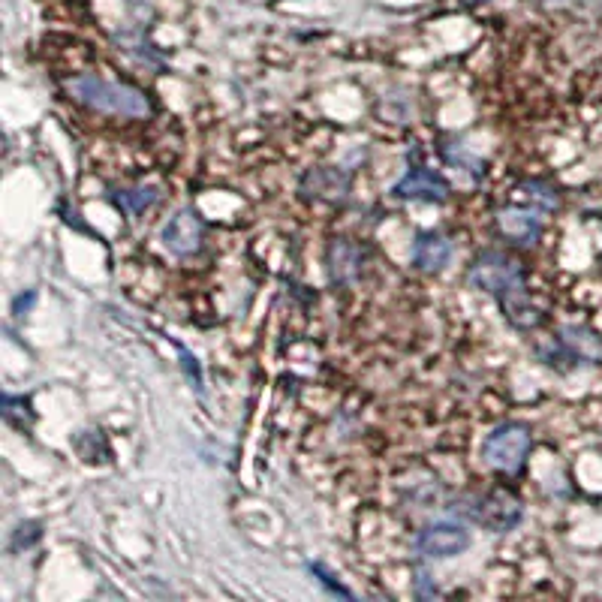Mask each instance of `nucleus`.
<instances>
[{
  "label": "nucleus",
  "mask_w": 602,
  "mask_h": 602,
  "mask_svg": "<svg viewBox=\"0 0 602 602\" xmlns=\"http://www.w3.org/2000/svg\"><path fill=\"white\" fill-rule=\"evenodd\" d=\"M470 283L500 301L503 317L515 329H533L539 323V314L530 305L527 289H524V268L518 259L500 250H485L470 265Z\"/></svg>",
  "instance_id": "1"
},
{
  "label": "nucleus",
  "mask_w": 602,
  "mask_h": 602,
  "mask_svg": "<svg viewBox=\"0 0 602 602\" xmlns=\"http://www.w3.org/2000/svg\"><path fill=\"white\" fill-rule=\"evenodd\" d=\"M70 94L97 109V112H109V115H124V118H145L151 112L148 100L142 91L130 88V85H118V82H106L100 76H79L70 82Z\"/></svg>",
  "instance_id": "2"
},
{
  "label": "nucleus",
  "mask_w": 602,
  "mask_h": 602,
  "mask_svg": "<svg viewBox=\"0 0 602 602\" xmlns=\"http://www.w3.org/2000/svg\"><path fill=\"white\" fill-rule=\"evenodd\" d=\"M533 446V434L521 422H506L494 428L482 443V458L503 473H518L527 461V452Z\"/></svg>",
  "instance_id": "3"
},
{
  "label": "nucleus",
  "mask_w": 602,
  "mask_h": 602,
  "mask_svg": "<svg viewBox=\"0 0 602 602\" xmlns=\"http://www.w3.org/2000/svg\"><path fill=\"white\" fill-rule=\"evenodd\" d=\"M470 545V530L458 521H437L428 524L419 536H416V548L422 557L428 560H449L458 557L461 551H467Z\"/></svg>",
  "instance_id": "4"
},
{
  "label": "nucleus",
  "mask_w": 602,
  "mask_h": 602,
  "mask_svg": "<svg viewBox=\"0 0 602 602\" xmlns=\"http://www.w3.org/2000/svg\"><path fill=\"white\" fill-rule=\"evenodd\" d=\"M476 524L494 530V533H506L512 530L518 521H521V506L512 494H503V491H494V494H485V497H473V506L464 509Z\"/></svg>",
  "instance_id": "5"
},
{
  "label": "nucleus",
  "mask_w": 602,
  "mask_h": 602,
  "mask_svg": "<svg viewBox=\"0 0 602 602\" xmlns=\"http://www.w3.org/2000/svg\"><path fill=\"white\" fill-rule=\"evenodd\" d=\"M163 247L175 256H193L202 250V238H205V223L193 208H181L178 214L169 217V223L160 232Z\"/></svg>",
  "instance_id": "6"
},
{
  "label": "nucleus",
  "mask_w": 602,
  "mask_h": 602,
  "mask_svg": "<svg viewBox=\"0 0 602 602\" xmlns=\"http://www.w3.org/2000/svg\"><path fill=\"white\" fill-rule=\"evenodd\" d=\"M539 353H542V359L548 365H560V359H569V362L581 365V362H596L602 356V344L590 332H584L578 326H566V329H560L557 350H551V353L539 350Z\"/></svg>",
  "instance_id": "7"
},
{
  "label": "nucleus",
  "mask_w": 602,
  "mask_h": 602,
  "mask_svg": "<svg viewBox=\"0 0 602 602\" xmlns=\"http://www.w3.org/2000/svg\"><path fill=\"white\" fill-rule=\"evenodd\" d=\"M392 193L401 196V199H413V202H446L449 184L437 172H431L425 166H416L392 187Z\"/></svg>",
  "instance_id": "8"
},
{
  "label": "nucleus",
  "mask_w": 602,
  "mask_h": 602,
  "mask_svg": "<svg viewBox=\"0 0 602 602\" xmlns=\"http://www.w3.org/2000/svg\"><path fill=\"white\" fill-rule=\"evenodd\" d=\"M497 229L509 241L530 247L539 238V232H542V217L533 208H500L497 211Z\"/></svg>",
  "instance_id": "9"
},
{
  "label": "nucleus",
  "mask_w": 602,
  "mask_h": 602,
  "mask_svg": "<svg viewBox=\"0 0 602 602\" xmlns=\"http://www.w3.org/2000/svg\"><path fill=\"white\" fill-rule=\"evenodd\" d=\"M329 274L338 286H347L362 274V250L350 238H335L329 244Z\"/></svg>",
  "instance_id": "10"
},
{
  "label": "nucleus",
  "mask_w": 602,
  "mask_h": 602,
  "mask_svg": "<svg viewBox=\"0 0 602 602\" xmlns=\"http://www.w3.org/2000/svg\"><path fill=\"white\" fill-rule=\"evenodd\" d=\"M350 190V178L338 169H314L301 181V193L308 199H326V202H341Z\"/></svg>",
  "instance_id": "11"
},
{
  "label": "nucleus",
  "mask_w": 602,
  "mask_h": 602,
  "mask_svg": "<svg viewBox=\"0 0 602 602\" xmlns=\"http://www.w3.org/2000/svg\"><path fill=\"white\" fill-rule=\"evenodd\" d=\"M452 259V244L440 232H422L413 244V262L422 271H443Z\"/></svg>",
  "instance_id": "12"
},
{
  "label": "nucleus",
  "mask_w": 602,
  "mask_h": 602,
  "mask_svg": "<svg viewBox=\"0 0 602 602\" xmlns=\"http://www.w3.org/2000/svg\"><path fill=\"white\" fill-rule=\"evenodd\" d=\"M115 205L124 211V214H130V217H136V214H142L154 199H157V190L154 187H133V190H115Z\"/></svg>",
  "instance_id": "13"
},
{
  "label": "nucleus",
  "mask_w": 602,
  "mask_h": 602,
  "mask_svg": "<svg viewBox=\"0 0 602 602\" xmlns=\"http://www.w3.org/2000/svg\"><path fill=\"white\" fill-rule=\"evenodd\" d=\"M518 196H524L527 202L539 205L542 211L557 208V196H554V190H551L548 184H542V181H524V184L518 187Z\"/></svg>",
  "instance_id": "14"
},
{
  "label": "nucleus",
  "mask_w": 602,
  "mask_h": 602,
  "mask_svg": "<svg viewBox=\"0 0 602 602\" xmlns=\"http://www.w3.org/2000/svg\"><path fill=\"white\" fill-rule=\"evenodd\" d=\"M37 539H40V524H34V527H31V521H28V524H19L16 533H13V548H16V551H19L22 545L28 548V545L37 542Z\"/></svg>",
  "instance_id": "15"
},
{
  "label": "nucleus",
  "mask_w": 602,
  "mask_h": 602,
  "mask_svg": "<svg viewBox=\"0 0 602 602\" xmlns=\"http://www.w3.org/2000/svg\"><path fill=\"white\" fill-rule=\"evenodd\" d=\"M311 572H314V575H320V581H323V584H326V587H329L332 593L350 596V590H347V587H341V584H335V581H332V575H329V572H326V569H323L320 563H317V566H311Z\"/></svg>",
  "instance_id": "16"
},
{
  "label": "nucleus",
  "mask_w": 602,
  "mask_h": 602,
  "mask_svg": "<svg viewBox=\"0 0 602 602\" xmlns=\"http://www.w3.org/2000/svg\"><path fill=\"white\" fill-rule=\"evenodd\" d=\"M181 359H184V368H187V377H190V380L196 377V380H199V386H202V374H199V365H196V359H193V356H190L187 350H181Z\"/></svg>",
  "instance_id": "17"
},
{
  "label": "nucleus",
  "mask_w": 602,
  "mask_h": 602,
  "mask_svg": "<svg viewBox=\"0 0 602 602\" xmlns=\"http://www.w3.org/2000/svg\"><path fill=\"white\" fill-rule=\"evenodd\" d=\"M551 4H584V0H551Z\"/></svg>",
  "instance_id": "18"
},
{
  "label": "nucleus",
  "mask_w": 602,
  "mask_h": 602,
  "mask_svg": "<svg viewBox=\"0 0 602 602\" xmlns=\"http://www.w3.org/2000/svg\"><path fill=\"white\" fill-rule=\"evenodd\" d=\"M464 4H482V0H464Z\"/></svg>",
  "instance_id": "19"
}]
</instances>
